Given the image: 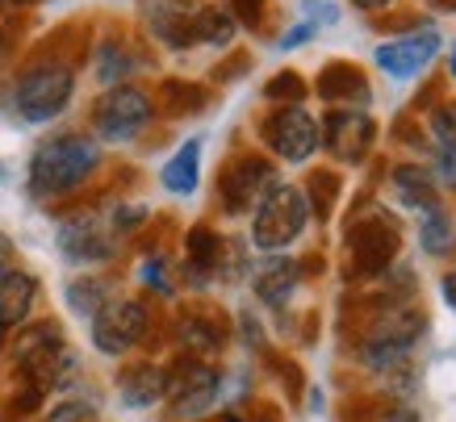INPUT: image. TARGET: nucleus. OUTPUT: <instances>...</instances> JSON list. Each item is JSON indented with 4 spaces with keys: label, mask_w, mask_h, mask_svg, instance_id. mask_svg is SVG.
Returning <instances> with one entry per match:
<instances>
[{
    "label": "nucleus",
    "mask_w": 456,
    "mask_h": 422,
    "mask_svg": "<svg viewBox=\"0 0 456 422\" xmlns=\"http://www.w3.org/2000/svg\"><path fill=\"white\" fill-rule=\"evenodd\" d=\"M97 164H101V147L88 134L68 130V134L46 138L34 150V159H29V192L42 197V201L68 197L97 172Z\"/></svg>",
    "instance_id": "nucleus-1"
},
{
    "label": "nucleus",
    "mask_w": 456,
    "mask_h": 422,
    "mask_svg": "<svg viewBox=\"0 0 456 422\" xmlns=\"http://www.w3.org/2000/svg\"><path fill=\"white\" fill-rule=\"evenodd\" d=\"M76 96V71L59 59H38L29 63L13 84V110L21 113V122L42 126V122H55L59 113L71 105Z\"/></svg>",
    "instance_id": "nucleus-2"
},
{
    "label": "nucleus",
    "mask_w": 456,
    "mask_h": 422,
    "mask_svg": "<svg viewBox=\"0 0 456 422\" xmlns=\"http://www.w3.org/2000/svg\"><path fill=\"white\" fill-rule=\"evenodd\" d=\"M310 222V201L297 184H273L256 209H251V243L264 256H277L289 243H297Z\"/></svg>",
    "instance_id": "nucleus-3"
},
{
    "label": "nucleus",
    "mask_w": 456,
    "mask_h": 422,
    "mask_svg": "<svg viewBox=\"0 0 456 422\" xmlns=\"http://www.w3.org/2000/svg\"><path fill=\"white\" fill-rule=\"evenodd\" d=\"M155 118V101L139 84H113L93 105V130L101 142H130L139 138Z\"/></svg>",
    "instance_id": "nucleus-4"
},
{
    "label": "nucleus",
    "mask_w": 456,
    "mask_h": 422,
    "mask_svg": "<svg viewBox=\"0 0 456 422\" xmlns=\"http://www.w3.org/2000/svg\"><path fill=\"white\" fill-rule=\"evenodd\" d=\"M423 327H428V322H423V310H394V313H386V318L364 335L356 360L369 368V372H394L398 364H406V355H411L415 339L423 335Z\"/></svg>",
    "instance_id": "nucleus-5"
},
{
    "label": "nucleus",
    "mask_w": 456,
    "mask_h": 422,
    "mask_svg": "<svg viewBox=\"0 0 456 422\" xmlns=\"http://www.w3.org/2000/svg\"><path fill=\"white\" fill-rule=\"evenodd\" d=\"M164 372H167L164 397H167V410H172L176 422H197L218 406V397H222L218 368L201 364V360H180L176 368H164Z\"/></svg>",
    "instance_id": "nucleus-6"
},
{
    "label": "nucleus",
    "mask_w": 456,
    "mask_h": 422,
    "mask_svg": "<svg viewBox=\"0 0 456 422\" xmlns=\"http://www.w3.org/2000/svg\"><path fill=\"white\" fill-rule=\"evenodd\" d=\"M260 138L277 159L305 164L318 150V122H314V113H305V105H277V110L264 118Z\"/></svg>",
    "instance_id": "nucleus-7"
},
{
    "label": "nucleus",
    "mask_w": 456,
    "mask_h": 422,
    "mask_svg": "<svg viewBox=\"0 0 456 422\" xmlns=\"http://www.w3.org/2000/svg\"><path fill=\"white\" fill-rule=\"evenodd\" d=\"M147 327H151L147 305L134 297H118L101 313H93V347H97L101 355H126L130 347L142 343Z\"/></svg>",
    "instance_id": "nucleus-8"
},
{
    "label": "nucleus",
    "mask_w": 456,
    "mask_h": 422,
    "mask_svg": "<svg viewBox=\"0 0 456 422\" xmlns=\"http://www.w3.org/2000/svg\"><path fill=\"white\" fill-rule=\"evenodd\" d=\"M440 46H444V38H440V29L431 26H419V29H411V34H398V38H386L381 46L373 51V63L381 71H386L389 80H415L419 71H428L431 68V59L440 55Z\"/></svg>",
    "instance_id": "nucleus-9"
},
{
    "label": "nucleus",
    "mask_w": 456,
    "mask_h": 422,
    "mask_svg": "<svg viewBox=\"0 0 456 422\" xmlns=\"http://www.w3.org/2000/svg\"><path fill=\"white\" fill-rule=\"evenodd\" d=\"M273 184H281V180H277V167L268 159L239 155L235 164L226 167V176H222V205H226V214H251L268 197Z\"/></svg>",
    "instance_id": "nucleus-10"
},
{
    "label": "nucleus",
    "mask_w": 456,
    "mask_h": 422,
    "mask_svg": "<svg viewBox=\"0 0 456 422\" xmlns=\"http://www.w3.org/2000/svg\"><path fill=\"white\" fill-rule=\"evenodd\" d=\"M373 134H377L373 118L364 110H347V105L331 110L318 126V142L331 150L335 159H347V164L364 159V150L373 147Z\"/></svg>",
    "instance_id": "nucleus-11"
},
{
    "label": "nucleus",
    "mask_w": 456,
    "mask_h": 422,
    "mask_svg": "<svg viewBox=\"0 0 456 422\" xmlns=\"http://www.w3.org/2000/svg\"><path fill=\"white\" fill-rule=\"evenodd\" d=\"M59 247L71 264H101L113 256V226H105L93 214H80L59 226Z\"/></svg>",
    "instance_id": "nucleus-12"
},
{
    "label": "nucleus",
    "mask_w": 456,
    "mask_h": 422,
    "mask_svg": "<svg viewBox=\"0 0 456 422\" xmlns=\"http://www.w3.org/2000/svg\"><path fill=\"white\" fill-rule=\"evenodd\" d=\"M193 17L197 0H151L147 4V29L167 51H189L193 46Z\"/></svg>",
    "instance_id": "nucleus-13"
},
{
    "label": "nucleus",
    "mask_w": 456,
    "mask_h": 422,
    "mask_svg": "<svg viewBox=\"0 0 456 422\" xmlns=\"http://www.w3.org/2000/svg\"><path fill=\"white\" fill-rule=\"evenodd\" d=\"M318 96L331 101V105H347V110L356 101V110H364L373 93H369V80H364V71L356 63H327L322 76H318Z\"/></svg>",
    "instance_id": "nucleus-14"
},
{
    "label": "nucleus",
    "mask_w": 456,
    "mask_h": 422,
    "mask_svg": "<svg viewBox=\"0 0 456 422\" xmlns=\"http://www.w3.org/2000/svg\"><path fill=\"white\" fill-rule=\"evenodd\" d=\"M34 301H38V280L21 268H9V272H0V330L9 327H21L34 310Z\"/></svg>",
    "instance_id": "nucleus-15"
},
{
    "label": "nucleus",
    "mask_w": 456,
    "mask_h": 422,
    "mask_svg": "<svg viewBox=\"0 0 456 422\" xmlns=\"http://www.w3.org/2000/svg\"><path fill=\"white\" fill-rule=\"evenodd\" d=\"M118 394L130 410H147L155 402H164L167 394V372L159 364H134L122 372V381H118Z\"/></svg>",
    "instance_id": "nucleus-16"
},
{
    "label": "nucleus",
    "mask_w": 456,
    "mask_h": 422,
    "mask_svg": "<svg viewBox=\"0 0 456 422\" xmlns=\"http://www.w3.org/2000/svg\"><path fill=\"white\" fill-rule=\"evenodd\" d=\"M159 184H164L172 197H193L197 184H201V138H184L180 150L164 164L159 172Z\"/></svg>",
    "instance_id": "nucleus-17"
},
{
    "label": "nucleus",
    "mask_w": 456,
    "mask_h": 422,
    "mask_svg": "<svg viewBox=\"0 0 456 422\" xmlns=\"http://www.w3.org/2000/svg\"><path fill=\"white\" fill-rule=\"evenodd\" d=\"M235 13L222 4H197L193 17V46H231L235 42Z\"/></svg>",
    "instance_id": "nucleus-18"
},
{
    "label": "nucleus",
    "mask_w": 456,
    "mask_h": 422,
    "mask_svg": "<svg viewBox=\"0 0 456 422\" xmlns=\"http://www.w3.org/2000/svg\"><path fill=\"white\" fill-rule=\"evenodd\" d=\"M394 192H398V201L411 205V209H431V205H440V189H436L431 172H423V167H415V164L394 167Z\"/></svg>",
    "instance_id": "nucleus-19"
},
{
    "label": "nucleus",
    "mask_w": 456,
    "mask_h": 422,
    "mask_svg": "<svg viewBox=\"0 0 456 422\" xmlns=\"http://www.w3.org/2000/svg\"><path fill=\"white\" fill-rule=\"evenodd\" d=\"M297 288V264L293 259H268L256 272V293L264 305H285Z\"/></svg>",
    "instance_id": "nucleus-20"
},
{
    "label": "nucleus",
    "mask_w": 456,
    "mask_h": 422,
    "mask_svg": "<svg viewBox=\"0 0 456 422\" xmlns=\"http://www.w3.org/2000/svg\"><path fill=\"white\" fill-rule=\"evenodd\" d=\"M419 243L428 247V256H448V251H452L456 226H452V218L444 214L440 205L419 209Z\"/></svg>",
    "instance_id": "nucleus-21"
},
{
    "label": "nucleus",
    "mask_w": 456,
    "mask_h": 422,
    "mask_svg": "<svg viewBox=\"0 0 456 422\" xmlns=\"http://www.w3.org/2000/svg\"><path fill=\"white\" fill-rule=\"evenodd\" d=\"M110 301H113L110 280L80 276V280H71V285H68V305H71V313H80V318H93V313H101L105 305H110Z\"/></svg>",
    "instance_id": "nucleus-22"
},
{
    "label": "nucleus",
    "mask_w": 456,
    "mask_h": 422,
    "mask_svg": "<svg viewBox=\"0 0 456 422\" xmlns=\"http://www.w3.org/2000/svg\"><path fill=\"white\" fill-rule=\"evenodd\" d=\"M93 71H97V80L105 88H113V84H122L134 71V59H130V51H126L122 42H101L97 59H93Z\"/></svg>",
    "instance_id": "nucleus-23"
},
{
    "label": "nucleus",
    "mask_w": 456,
    "mask_h": 422,
    "mask_svg": "<svg viewBox=\"0 0 456 422\" xmlns=\"http://www.w3.org/2000/svg\"><path fill=\"white\" fill-rule=\"evenodd\" d=\"M159 96H164V105H167L172 118H189V113H197L201 105H206V88L184 84V80H167L164 88H159Z\"/></svg>",
    "instance_id": "nucleus-24"
},
{
    "label": "nucleus",
    "mask_w": 456,
    "mask_h": 422,
    "mask_svg": "<svg viewBox=\"0 0 456 422\" xmlns=\"http://www.w3.org/2000/svg\"><path fill=\"white\" fill-rule=\"evenodd\" d=\"M264 96H268V101H285V105H302V101H305V84H302V76H297V71H281V76H273V80H268Z\"/></svg>",
    "instance_id": "nucleus-25"
},
{
    "label": "nucleus",
    "mask_w": 456,
    "mask_h": 422,
    "mask_svg": "<svg viewBox=\"0 0 456 422\" xmlns=\"http://www.w3.org/2000/svg\"><path fill=\"white\" fill-rule=\"evenodd\" d=\"M180 343L193 347V352H218V330H209L197 313H189V318L180 322Z\"/></svg>",
    "instance_id": "nucleus-26"
},
{
    "label": "nucleus",
    "mask_w": 456,
    "mask_h": 422,
    "mask_svg": "<svg viewBox=\"0 0 456 422\" xmlns=\"http://www.w3.org/2000/svg\"><path fill=\"white\" fill-rule=\"evenodd\" d=\"M42 422H101L97 406L93 402H80V397H71V402H59V406L46 410V418Z\"/></svg>",
    "instance_id": "nucleus-27"
},
{
    "label": "nucleus",
    "mask_w": 456,
    "mask_h": 422,
    "mask_svg": "<svg viewBox=\"0 0 456 422\" xmlns=\"http://www.w3.org/2000/svg\"><path fill=\"white\" fill-rule=\"evenodd\" d=\"M431 180H436L440 189H456V147L436 142V167H431Z\"/></svg>",
    "instance_id": "nucleus-28"
},
{
    "label": "nucleus",
    "mask_w": 456,
    "mask_h": 422,
    "mask_svg": "<svg viewBox=\"0 0 456 422\" xmlns=\"http://www.w3.org/2000/svg\"><path fill=\"white\" fill-rule=\"evenodd\" d=\"M139 280L147 288H155V293H172V280H167V272H164V259L155 256V259H142V268H139Z\"/></svg>",
    "instance_id": "nucleus-29"
},
{
    "label": "nucleus",
    "mask_w": 456,
    "mask_h": 422,
    "mask_svg": "<svg viewBox=\"0 0 456 422\" xmlns=\"http://www.w3.org/2000/svg\"><path fill=\"white\" fill-rule=\"evenodd\" d=\"M431 130H436V142L456 147V105H444V110L431 113Z\"/></svg>",
    "instance_id": "nucleus-30"
},
{
    "label": "nucleus",
    "mask_w": 456,
    "mask_h": 422,
    "mask_svg": "<svg viewBox=\"0 0 456 422\" xmlns=\"http://www.w3.org/2000/svg\"><path fill=\"white\" fill-rule=\"evenodd\" d=\"M302 9L310 13L305 21H310L314 29H318V26H335V21H339V9H335L331 0H305Z\"/></svg>",
    "instance_id": "nucleus-31"
},
{
    "label": "nucleus",
    "mask_w": 456,
    "mask_h": 422,
    "mask_svg": "<svg viewBox=\"0 0 456 422\" xmlns=\"http://www.w3.org/2000/svg\"><path fill=\"white\" fill-rule=\"evenodd\" d=\"M226 9H231L235 21H243V26H260L264 0H226Z\"/></svg>",
    "instance_id": "nucleus-32"
},
{
    "label": "nucleus",
    "mask_w": 456,
    "mask_h": 422,
    "mask_svg": "<svg viewBox=\"0 0 456 422\" xmlns=\"http://www.w3.org/2000/svg\"><path fill=\"white\" fill-rule=\"evenodd\" d=\"M314 38V26H310V21H297V26L293 29H285V34H281V51H297V46H302V42H310Z\"/></svg>",
    "instance_id": "nucleus-33"
},
{
    "label": "nucleus",
    "mask_w": 456,
    "mask_h": 422,
    "mask_svg": "<svg viewBox=\"0 0 456 422\" xmlns=\"http://www.w3.org/2000/svg\"><path fill=\"white\" fill-rule=\"evenodd\" d=\"M377 422H423V414L411 406H398V410H389V414H381Z\"/></svg>",
    "instance_id": "nucleus-34"
},
{
    "label": "nucleus",
    "mask_w": 456,
    "mask_h": 422,
    "mask_svg": "<svg viewBox=\"0 0 456 422\" xmlns=\"http://www.w3.org/2000/svg\"><path fill=\"white\" fill-rule=\"evenodd\" d=\"M9 268H13V239L0 234V272H9Z\"/></svg>",
    "instance_id": "nucleus-35"
},
{
    "label": "nucleus",
    "mask_w": 456,
    "mask_h": 422,
    "mask_svg": "<svg viewBox=\"0 0 456 422\" xmlns=\"http://www.w3.org/2000/svg\"><path fill=\"white\" fill-rule=\"evenodd\" d=\"M389 4H394V0H352V9H360V13H381Z\"/></svg>",
    "instance_id": "nucleus-36"
},
{
    "label": "nucleus",
    "mask_w": 456,
    "mask_h": 422,
    "mask_svg": "<svg viewBox=\"0 0 456 422\" xmlns=\"http://www.w3.org/2000/svg\"><path fill=\"white\" fill-rule=\"evenodd\" d=\"M440 293H444V301H448V305L456 310V272H448V276L440 280Z\"/></svg>",
    "instance_id": "nucleus-37"
},
{
    "label": "nucleus",
    "mask_w": 456,
    "mask_h": 422,
    "mask_svg": "<svg viewBox=\"0 0 456 422\" xmlns=\"http://www.w3.org/2000/svg\"><path fill=\"white\" fill-rule=\"evenodd\" d=\"M428 4H431V9H448V13L456 9V0H428Z\"/></svg>",
    "instance_id": "nucleus-38"
},
{
    "label": "nucleus",
    "mask_w": 456,
    "mask_h": 422,
    "mask_svg": "<svg viewBox=\"0 0 456 422\" xmlns=\"http://www.w3.org/2000/svg\"><path fill=\"white\" fill-rule=\"evenodd\" d=\"M448 76L456 80V42H452V51H448Z\"/></svg>",
    "instance_id": "nucleus-39"
},
{
    "label": "nucleus",
    "mask_w": 456,
    "mask_h": 422,
    "mask_svg": "<svg viewBox=\"0 0 456 422\" xmlns=\"http://www.w3.org/2000/svg\"><path fill=\"white\" fill-rule=\"evenodd\" d=\"M222 422H243V418L239 414H222Z\"/></svg>",
    "instance_id": "nucleus-40"
},
{
    "label": "nucleus",
    "mask_w": 456,
    "mask_h": 422,
    "mask_svg": "<svg viewBox=\"0 0 456 422\" xmlns=\"http://www.w3.org/2000/svg\"><path fill=\"white\" fill-rule=\"evenodd\" d=\"M0 13H4V0H0Z\"/></svg>",
    "instance_id": "nucleus-41"
},
{
    "label": "nucleus",
    "mask_w": 456,
    "mask_h": 422,
    "mask_svg": "<svg viewBox=\"0 0 456 422\" xmlns=\"http://www.w3.org/2000/svg\"><path fill=\"white\" fill-rule=\"evenodd\" d=\"M17 4H29V0H17Z\"/></svg>",
    "instance_id": "nucleus-42"
},
{
    "label": "nucleus",
    "mask_w": 456,
    "mask_h": 422,
    "mask_svg": "<svg viewBox=\"0 0 456 422\" xmlns=\"http://www.w3.org/2000/svg\"><path fill=\"white\" fill-rule=\"evenodd\" d=\"M0 335H4V330H0Z\"/></svg>",
    "instance_id": "nucleus-43"
}]
</instances>
